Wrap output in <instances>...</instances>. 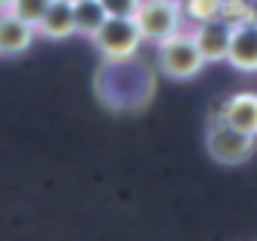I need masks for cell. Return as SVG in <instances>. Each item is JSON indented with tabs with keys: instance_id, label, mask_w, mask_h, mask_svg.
<instances>
[{
	"instance_id": "obj_1",
	"label": "cell",
	"mask_w": 257,
	"mask_h": 241,
	"mask_svg": "<svg viewBox=\"0 0 257 241\" xmlns=\"http://www.w3.org/2000/svg\"><path fill=\"white\" fill-rule=\"evenodd\" d=\"M91 40H94V46L100 48V54L106 60H124V58L137 54V48L143 42V34H140L137 18H131V16H109L106 24Z\"/></svg>"
},
{
	"instance_id": "obj_2",
	"label": "cell",
	"mask_w": 257,
	"mask_h": 241,
	"mask_svg": "<svg viewBox=\"0 0 257 241\" xmlns=\"http://www.w3.org/2000/svg\"><path fill=\"white\" fill-rule=\"evenodd\" d=\"M158 64H161V72H167L170 78H194L203 70L206 58H203L194 34L188 36V34L179 30L176 36H170V40L161 42Z\"/></svg>"
},
{
	"instance_id": "obj_3",
	"label": "cell",
	"mask_w": 257,
	"mask_h": 241,
	"mask_svg": "<svg viewBox=\"0 0 257 241\" xmlns=\"http://www.w3.org/2000/svg\"><path fill=\"white\" fill-rule=\"evenodd\" d=\"M206 151L212 154V160L224 166H239L254 154V136L236 130L224 118H215L209 127V136H206Z\"/></svg>"
},
{
	"instance_id": "obj_4",
	"label": "cell",
	"mask_w": 257,
	"mask_h": 241,
	"mask_svg": "<svg viewBox=\"0 0 257 241\" xmlns=\"http://www.w3.org/2000/svg\"><path fill=\"white\" fill-rule=\"evenodd\" d=\"M140 24L143 40L149 42H164L182 30V4H170V0H143L140 12L134 16Z\"/></svg>"
},
{
	"instance_id": "obj_5",
	"label": "cell",
	"mask_w": 257,
	"mask_h": 241,
	"mask_svg": "<svg viewBox=\"0 0 257 241\" xmlns=\"http://www.w3.org/2000/svg\"><path fill=\"white\" fill-rule=\"evenodd\" d=\"M230 36H233V24L224 22V18H206V22H200L197 30H194V40H197V46H200L206 64L227 60Z\"/></svg>"
},
{
	"instance_id": "obj_6",
	"label": "cell",
	"mask_w": 257,
	"mask_h": 241,
	"mask_svg": "<svg viewBox=\"0 0 257 241\" xmlns=\"http://www.w3.org/2000/svg\"><path fill=\"white\" fill-rule=\"evenodd\" d=\"M227 64L242 70V72H257V24L254 22L233 24Z\"/></svg>"
},
{
	"instance_id": "obj_7",
	"label": "cell",
	"mask_w": 257,
	"mask_h": 241,
	"mask_svg": "<svg viewBox=\"0 0 257 241\" xmlns=\"http://www.w3.org/2000/svg\"><path fill=\"white\" fill-rule=\"evenodd\" d=\"M37 34H43L46 40H67L76 34V10L73 0H55L46 10V16L37 24Z\"/></svg>"
},
{
	"instance_id": "obj_8",
	"label": "cell",
	"mask_w": 257,
	"mask_h": 241,
	"mask_svg": "<svg viewBox=\"0 0 257 241\" xmlns=\"http://www.w3.org/2000/svg\"><path fill=\"white\" fill-rule=\"evenodd\" d=\"M221 118L227 124H233L236 130L248 133V136H257V94H236L230 96L224 106H221Z\"/></svg>"
},
{
	"instance_id": "obj_9",
	"label": "cell",
	"mask_w": 257,
	"mask_h": 241,
	"mask_svg": "<svg viewBox=\"0 0 257 241\" xmlns=\"http://www.w3.org/2000/svg\"><path fill=\"white\" fill-rule=\"evenodd\" d=\"M37 28L13 12L0 16V54H22L31 48Z\"/></svg>"
},
{
	"instance_id": "obj_10",
	"label": "cell",
	"mask_w": 257,
	"mask_h": 241,
	"mask_svg": "<svg viewBox=\"0 0 257 241\" xmlns=\"http://www.w3.org/2000/svg\"><path fill=\"white\" fill-rule=\"evenodd\" d=\"M73 10H76V34L82 36H94L109 18L100 0H73Z\"/></svg>"
},
{
	"instance_id": "obj_11",
	"label": "cell",
	"mask_w": 257,
	"mask_h": 241,
	"mask_svg": "<svg viewBox=\"0 0 257 241\" xmlns=\"http://www.w3.org/2000/svg\"><path fill=\"white\" fill-rule=\"evenodd\" d=\"M55 4V0H13V6H10V12L13 16H19V18H25V22H31L34 28L40 24V18L46 16V10Z\"/></svg>"
},
{
	"instance_id": "obj_12",
	"label": "cell",
	"mask_w": 257,
	"mask_h": 241,
	"mask_svg": "<svg viewBox=\"0 0 257 241\" xmlns=\"http://www.w3.org/2000/svg\"><path fill=\"white\" fill-rule=\"evenodd\" d=\"M188 4V16H194L197 22H206V18H218L224 0H185Z\"/></svg>"
},
{
	"instance_id": "obj_13",
	"label": "cell",
	"mask_w": 257,
	"mask_h": 241,
	"mask_svg": "<svg viewBox=\"0 0 257 241\" xmlns=\"http://www.w3.org/2000/svg\"><path fill=\"white\" fill-rule=\"evenodd\" d=\"M100 4L106 6L109 16H131L134 18L143 6V0H100Z\"/></svg>"
},
{
	"instance_id": "obj_14",
	"label": "cell",
	"mask_w": 257,
	"mask_h": 241,
	"mask_svg": "<svg viewBox=\"0 0 257 241\" xmlns=\"http://www.w3.org/2000/svg\"><path fill=\"white\" fill-rule=\"evenodd\" d=\"M13 6V0H0V10H10Z\"/></svg>"
},
{
	"instance_id": "obj_15",
	"label": "cell",
	"mask_w": 257,
	"mask_h": 241,
	"mask_svg": "<svg viewBox=\"0 0 257 241\" xmlns=\"http://www.w3.org/2000/svg\"><path fill=\"white\" fill-rule=\"evenodd\" d=\"M170 4H185V0H170Z\"/></svg>"
}]
</instances>
